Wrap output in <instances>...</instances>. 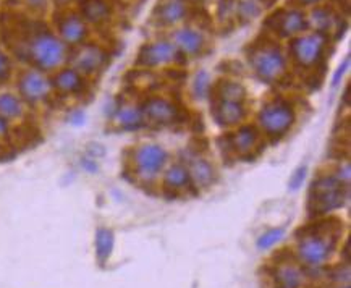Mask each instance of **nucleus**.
I'll return each instance as SVG.
<instances>
[{"label":"nucleus","mask_w":351,"mask_h":288,"mask_svg":"<svg viewBox=\"0 0 351 288\" xmlns=\"http://www.w3.org/2000/svg\"><path fill=\"white\" fill-rule=\"evenodd\" d=\"M204 38L193 28H182L175 33V47L184 56H197L204 49Z\"/></svg>","instance_id":"nucleus-16"},{"label":"nucleus","mask_w":351,"mask_h":288,"mask_svg":"<svg viewBox=\"0 0 351 288\" xmlns=\"http://www.w3.org/2000/svg\"><path fill=\"white\" fill-rule=\"evenodd\" d=\"M21 114H23V104L16 96L13 94H0V117L10 120V119H18Z\"/></svg>","instance_id":"nucleus-24"},{"label":"nucleus","mask_w":351,"mask_h":288,"mask_svg":"<svg viewBox=\"0 0 351 288\" xmlns=\"http://www.w3.org/2000/svg\"><path fill=\"white\" fill-rule=\"evenodd\" d=\"M16 56H21L40 70H52L64 62L65 47L44 25L31 23L20 40Z\"/></svg>","instance_id":"nucleus-1"},{"label":"nucleus","mask_w":351,"mask_h":288,"mask_svg":"<svg viewBox=\"0 0 351 288\" xmlns=\"http://www.w3.org/2000/svg\"><path fill=\"white\" fill-rule=\"evenodd\" d=\"M8 132V121L7 119H3V117H0V138L5 136Z\"/></svg>","instance_id":"nucleus-36"},{"label":"nucleus","mask_w":351,"mask_h":288,"mask_svg":"<svg viewBox=\"0 0 351 288\" xmlns=\"http://www.w3.org/2000/svg\"><path fill=\"white\" fill-rule=\"evenodd\" d=\"M348 64H350V57H346L345 58V64L343 65H340V69L337 70V73H335V76H334V84H337L340 81V76L345 73V70H346V67H348Z\"/></svg>","instance_id":"nucleus-35"},{"label":"nucleus","mask_w":351,"mask_h":288,"mask_svg":"<svg viewBox=\"0 0 351 288\" xmlns=\"http://www.w3.org/2000/svg\"><path fill=\"white\" fill-rule=\"evenodd\" d=\"M144 119L154 121L157 125H170L178 119V110L172 102L162 97H151L144 102L143 107Z\"/></svg>","instance_id":"nucleus-12"},{"label":"nucleus","mask_w":351,"mask_h":288,"mask_svg":"<svg viewBox=\"0 0 351 288\" xmlns=\"http://www.w3.org/2000/svg\"><path fill=\"white\" fill-rule=\"evenodd\" d=\"M314 20H316V23L319 26V33L324 36L326 33V29L328 31H334L337 29V36H340L343 33V29H340V18L337 16V13H334L330 10V8L327 7H321L317 8L316 12H314Z\"/></svg>","instance_id":"nucleus-21"},{"label":"nucleus","mask_w":351,"mask_h":288,"mask_svg":"<svg viewBox=\"0 0 351 288\" xmlns=\"http://www.w3.org/2000/svg\"><path fill=\"white\" fill-rule=\"evenodd\" d=\"M107 62H109V53L102 47L96 46V44H83L73 56V64L76 69L88 75L104 70Z\"/></svg>","instance_id":"nucleus-10"},{"label":"nucleus","mask_w":351,"mask_h":288,"mask_svg":"<svg viewBox=\"0 0 351 288\" xmlns=\"http://www.w3.org/2000/svg\"><path fill=\"white\" fill-rule=\"evenodd\" d=\"M33 8H43L46 7V0H26Z\"/></svg>","instance_id":"nucleus-38"},{"label":"nucleus","mask_w":351,"mask_h":288,"mask_svg":"<svg viewBox=\"0 0 351 288\" xmlns=\"http://www.w3.org/2000/svg\"><path fill=\"white\" fill-rule=\"evenodd\" d=\"M298 3H303V5H311V3H319L322 0H296Z\"/></svg>","instance_id":"nucleus-39"},{"label":"nucleus","mask_w":351,"mask_h":288,"mask_svg":"<svg viewBox=\"0 0 351 288\" xmlns=\"http://www.w3.org/2000/svg\"><path fill=\"white\" fill-rule=\"evenodd\" d=\"M326 46L327 38L321 33L296 38L290 43V57L301 69H317L326 58Z\"/></svg>","instance_id":"nucleus-5"},{"label":"nucleus","mask_w":351,"mask_h":288,"mask_svg":"<svg viewBox=\"0 0 351 288\" xmlns=\"http://www.w3.org/2000/svg\"><path fill=\"white\" fill-rule=\"evenodd\" d=\"M237 13L243 21H250V20H253L256 15H258L259 7L256 5L253 0H245V2H241L240 5H238Z\"/></svg>","instance_id":"nucleus-30"},{"label":"nucleus","mask_w":351,"mask_h":288,"mask_svg":"<svg viewBox=\"0 0 351 288\" xmlns=\"http://www.w3.org/2000/svg\"><path fill=\"white\" fill-rule=\"evenodd\" d=\"M306 173H308V169L304 167H298L295 170V173L291 175V178H290V188L291 190H298V188L301 187V184H303V182H304V178H306Z\"/></svg>","instance_id":"nucleus-32"},{"label":"nucleus","mask_w":351,"mask_h":288,"mask_svg":"<svg viewBox=\"0 0 351 288\" xmlns=\"http://www.w3.org/2000/svg\"><path fill=\"white\" fill-rule=\"evenodd\" d=\"M237 8H238L237 0H220L219 15H220V18H222V20H223V18L227 20V18L233 16V13L237 12Z\"/></svg>","instance_id":"nucleus-31"},{"label":"nucleus","mask_w":351,"mask_h":288,"mask_svg":"<svg viewBox=\"0 0 351 288\" xmlns=\"http://www.w3.org/2000/svg\"><path fill=\"white\" fill-rule=\"evenodd\" d=\"M247 58L254 73L263 81H277L287 71V58L282 49L271 39L256 40L247 51Z\"/></svg>","instance_id":"nucleus-3"},{"label":"nucleus","mask_w":351,"mask_h":288,"mask_svg":"<svg viewBox=\"0 0 351 288\" xmlns=\"http://www.w3.org/2000/svg\"><path fill=\"white\" fill-rule=\"evenodd\" d=\"M136 169L144 178H152L160 172L167 162V152L159 144H143L136 151Z\"/></svg>","instance_id":"nucleus-9"},{"label":"nucleus","mask_w":351,"mask_h":288,"mask_svg":"<svg viewBox=\"0 0 351 288\" xmlns=\"http://www.w3.org/2000/svg\"><path fill=\"white\" fill-rule=\"evenodd\" d=\"M117 121L120 123L121 128L125 130H138L143 127L144 115L139 109H133V107H125L117 112Z\"/></svg>","instance_id":"nucleus-23"},{"label":"nucleus","mask_w":351,"mask_h":288,"mask_svg":"<svg viewBox=\"0 0 351 288\" xmlns=\"http://www.w3.org/2000/svg\"><path fill=\"white\" fill-rule=\"evenodd\" d=\"M301 271L293 264H283L276 271V285L278 288H298Z\"/></svg>","instance_id":"nucleus-20"},{"label":"nucleus","mask_w":351,"mask_h":288,"mask_svg":"<svg viewBox=\"0 0 351 288\" xmlns=\"http://www.w3.org/2000/svg\"><path fill=\"white\" fill-rule=\"evenodd\" d=\"M233 149L240 154H247L258 144V132L254 127H243L233 134Z\"/></svg>","instance_id":"nucleus-19"},{"label":"nucleus","mask_w":351,"mask_h":288,"mask_svg":"<svg viewBox=\"0 0 351 288\" xmlns=\"http://www.w3.org/2000/svg\"><path fill=\"white\" fill-rule=\"evenodd\" d=\"M283 233H285V230H283V228H272V230L265 232L264 235L258 240V248L259 250L271 248V246H274V245H276V243H278V241L282 240Z\"/></svg>","instance_id":"nucleus-28"},{"label":"nucleus","mask_w":351,"mask_h":288,"mask_svg":"<svg viewBox=\"0 0 351 288\" xmlns=\"http://www.w3.org/2000/svg\"><path fill=\"white\" fill-rule=\"evenodd\" d=\"M210 89V78L206 71H199L195 80V94L196 97L204 99L209 94Z\"/></svg>","instance_id":"nucleus-29"},{"label":"nucleus","mask_w":351,"mask_h":288,"mask_svg":"<svg viewBox=\"0 0 351 288\" xmlns=\"http://www.w3.org/2000/svg\"><path fill=\"white\" fill-rule=\"evenodd\" d=\"M346 183L337 177H321L314 180L311 191H309V213L326 214L328 211L341 208L345 202L346 193L343 190Z\"/></svg>","instance_id":"nucleus-4"},{"label":"nucleus","mask_w":351,"mask_h":288,"mask_svg":"<svg viewBox=\"0 0 351 288\" xmlns=\"http://www.w3.org/2000/svg\"><path fill=\"white\" fill-rule=\"evenodd\" d=\"M295 121V112L291 109L290 104L287 102L277 101L272 104H267L263 107L259 114V123L261 127L269 136L280 138L285 134L288 130L291 128Z\"/></svg>","instance_id":"nucleus-6"},{"label":"nucleus","mask_w":351,"mask_h":288,"mask_svg":"<svg viewBox=\"0 0 351 288\" xmlns=\"http://www.w3.org/2000/svg\"><path fill=\"white\" fill-rule=\"evenodd\" d=\"M83 164H84V167L88 169V172H97V165H96V162H94V160L84 159Z\"/></svg>","instance_id":"nucleus-37"},{"label":"nucleus","mask_w":351,"mask_h":288,"mask_svg":"<svg viewBox=\"0 0 351 288\" xmlns=\"http://www.w3.org/2000/svg\"><path fill=\"white\" fill-rule=\"evenodd\" d=\"M112 250H114V233L107 230V228H99L96 235L97 259L104 264L110 258Z\"/></svg>","instance_id":"nucleus-25"},{"label":"nucleus","mask_w":351,"mask_h":288,"mask_svg":"<svg viewBox=\"0 0 351 288\" xmlns=\"http://www.w3.org/2000/svg\"><path fill=\"white\" fill-rule=\"evenodd\" d=\"M10 70H12V67H10V62H8L7 56L5 53L0 52V83H3V81L10 76Z\"/></svg>","instance_id":"nucleus-33"},{"label":"nucleus","mask_w":351,"mask_h":288,"mask_svg":"<svg viewBox=\"0 0 351 288\" xmlns=\"http://www.w3.org/2000/svg\"><path fill=\"white\" fill-rule=\"evenodd\" d=\"M188 13V7L184 0H162L156 7L154 16L160 25H175L183 20Z\"/></svg>","instance_id":"nucleus-15"},{"label":"nucleus","mask_w":351,"mask_h":288,"mask_svg":"<svg viewBox=\"0 0 351 288\" xmlns=\"http://www.w3.org/2000/svg\"><path fill=\"white\" fill-rule=\"evenodd\" d=\"M180 58H182V53L178 52V49L173 44L167 43V40H156V43L144 44L138 53L136 64L139 67L152 69V67L177 62Z\"/></svg>","instance_id":"nucleus-8"},{"label":"nucleus","mask_w":351,"mask_h":288,"mask_svg":"<svg viewBox=\"0 0 351 288\" xmlns=\"http://www.w3.org/2000/svg\"><path fill=\"white\" fill-rule=\"evenodd\" d=\"M213 114L220 125H237L245 119V107L241 102L225 101V99L215 97Z\"/></svg>","instance_id":"nucleus-14"},{"label":"nucleus","mask_w":351,"mask_h":288,"mask_svg":"<svg viewBox=\"0 0 351 288\" xmlns=\"http://www.w3.org/2000/svg\"><path fill=\"white\" fill-rule=\"evenodd\" d=\"M343 288H350V287H343Z\"/></svg>","instance_id":"nucleus-41"},{"label":"nucleus","mask_w":351,"mask_h":288,"mask_svg":"<svg viewBox=\"0 0 351 288\" xmlns=\"http://www.w3.org/2000/svg\"><path fill=\"white\" fill-rule=\"evenodd\" d=\"M84 117H86V115H84L83 110H76L75 114L70 117V121L73 125H83L84 123Z\"/></svg>","instance_id":"nucleus-34"},{"label":"nucleus","mask_w":351,"mask_h":288,"mask_svg":"<svg viewBox=\"0 0 351 288\" xmlns=\"http://www.w3.org/2000/svg\"><path fill=\"white\" fill-rule=\"evenodd\" d=\"M334 222L335 220H322L301 230L303 235H298L300 256L308 264L319 265L330 256L339 237V225Z\"/></svg>","instance_id":"nucleus-2"},{"label":"nucleus","mask_w":351,"mask_h":288,"mask_svg":"<svg viewBox=\"0 0 351 288\" xmlns=\"http://www.w3.org/2000/svg\"><path fill=\"white\" fill-rule=\"evenodd\" d=\"M18 89L28 102H40L51 93V81L44 75H40L39 71L31 70L21 76Z\"/></svg>","instance_id":"nucleus-11"},{"label":"nucleus","mask_w":351,"mask_h":288,"mask_svg":"<svg viewBox=\"0 0 351 288\" xmlns=\"http://www.w3.org/2000/svg\"><path fill=\"white\" fill-rule=\"evenodd\" d=\"M265 26L280 38H291L308 28V20L300 10H277L265 20Z\"/></svg>","instance_id":"nucleus-7"},{"label":"nucleus","mask_w":351,"mask_h":288,"mask_svg":"<svg viewBox=\"0 0 351 288\" xmlns=\"http://www.w3.org/2000/svg\"><path fill=\"white\" fill-rule=\"evenodd\" d=\"M245 96V88L240 83H235V81H220L217 88H215V97L225 99V101L241 102Z\"/></svg>","instance_id":"nucleus-22"},{"label":"nucleus","mask_w":351,"mask_h":288,"mask_svg":"<svg viewBox=\"0 0 351 288\" xmlns=\"http://www.w3.org/2000/svg\"><path fill=\"white\" fill-rule=\"evenodd\" d=\"M81 18L94 25L104 23L110 18V5L107 0H81Z\"/></svg>","instance_id":"nucleus-17"},{"label":"nucleus","mask_w":351,"mask_h":288,"mask_svg":"<svg viewBox=\"0 0 351 288\" xmlns=\"http://www.w3.org/2000/svg\"><path fill=\"white\" fill-rule=\"evenodd\" d=\"M191 173H193V178H195V182L197 184H202V187H208V184L213 183L214 180L213 165L202 159L195 162V165H193L191 169Z\"/></svg>","instance_id":"nucleus-27"},{"label":"nucleus","mask_w":351,"mask_h":288,"mask_svg":"<svg viewBox=\"0 0 351 288\" xmlns=\"http://www.w3.org/2000/svg\"><path fill=\"white\" fill-rule=\"evenodd\" d=\"M188 183H190V172L182 165H173L165 173V187L172 188V190L184 188Z\"/></svg>","instance_id":"nucleus-26"},{"label":"nucleus","mask_w":351,"mask_h":288,"mask_svg":"<svg viewBox=\"0 0 351 288\" xmlns=\"http://www.w3.org/2000/svg\"><path fill=\"white\" fill-rule=\"evenodd\" d=\"M58 31L62 39L69 44H83L88 36V28L84 20L76 13H65L58 18Z\"/></svg>","instance_id":"nucleus-13"},{"label":"nucleus","mask_w":351,"mask_h":288,"mask_svg":"<svg viewBox=\"0 0 351 288\" xmlns=\"http://www.w3.org/2000/svg\"><path fill=\"white\" fill-rule=\"evenodd\" d=\"M265 2H267V3H271V2H272V0H265Z\"/></svg>","instance_id":"nucleus-40"},{"label":"nucleus","mask_w":351,"mask_h":288,"mask_svg":"<svg viewBox=\"0 0 351 288\" xmlns=\"http://www.w3.org/2000/svg\"><path fill=\"white\" fill-rule=\"evenodd\" d=\"M83 78L78 71L73 69H65L58 71L56 78H53V86H56L58 91L65 94H75L80 93L83 89Z\"/></svg>","instance_id":"nucleus-18"}]
</instances>
